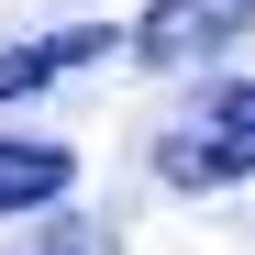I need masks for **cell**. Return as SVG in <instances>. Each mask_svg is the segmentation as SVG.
I'll return each instance as SVG.
<instances>
[{"label":"cell","mask_w":255,"mask_h":255,"mask_svg":"<svg viewBox=\"0 0 255 255\" xmlns=\"http://www.w3.org/2000/svg\"><path fill=\"white\" fill-rule=\"evenodd\" d=\"M155 178L166 189H233V178H255V78H222V89H200L166 122L155 133Z\"/></svg>","instance_id":"1"},{"label":"cell","mask_w":255,"mask_h":255,"mask_svg":"<svg viewBox=\"0 0 255 255\" xmlns=\"http://www.w3.org/2000/svg\"><path fill=\"white\" fill-rule=\"evenodd\" d=\"M244 33H255V0H155L122 45H133L144 67H200V56L244 45Z\"/></svg>","instance_id":"2"},{"label":"cell","mask_w":255,"mask_h":255,"mask_svg":"<svg viewBox=\"0 0 255 255\" xmlns=\"http://www.w3.org/2000/svg\"><path fill=\"white\" fill-rule=\"evenodd\" d=\"M111 45H122L111 22H56V33H33V45H11V56H0V100H33V89H56V78L100 67Z\"/></svg>","instance_id":"3"},{"label":"cell","mask_w":255,"mask_h":255,"mask_svg":"<svg viewBox=\"0 0 255 255\" xmlns=\"http://www.w3.org/2000/svg\"><path fill=\"white\" fill-rule=\"evenodd\" d=\"M78 189V155L45 144V133H0V222H22V211H45Z\"/></svg>","instance_id":"4"},{"label":"cell","mask_w":255,"mask_h":255,"mask_svg":"<svg viewBox=\"0 0 255 255\" xmlns=\"http://www.w3.org/2000/svg\"><path fill=\"white\" fill-rule=\"evenodd\" d=\"M22 255H122V233L111 222H56L45 244H22Z\"/></svg>","instance_id":"5"}]
</instances>
